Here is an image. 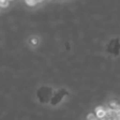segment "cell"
I'll return each mask as SVG.
<instances>
[{
  "instance_id": "ba28073f",
  "label": "cell",
  "mask_w": 120,
  "mask_h": 120,
  "mask_svg": "<svg viewBox=\"0 0 120 120\" xmlns=\"http://www.w3.org/2000/svg\"><path fill=\"white\" fill-rule=\"evenodd\" d=\"M3 1H5V0H0V2H3Z\"/></svg>"
},
{
  "instance_id": "7a4b0ae2",
  "label": "cell",
  "mask_w": 120,
  "mask_h": 120,
  "mask_svg": "<svg viewBox=\"0 0 120 120\" xmlns=\"http://www.w3.org/2000/svg\"><path fill=\"white\" fill-rule=\"evenodd\" d=\"M109 106H110V109L115 110V111H117V110H119L120 109V104L116 101V100H112V101L109 103Z\"/></svg>"
},
{
  "instance_id": "9c48e42d",
  "label": "cell",
  "mask_w": 120,
  "mask_h": 120,
  "mask_svg": "<svg viewBox=\"0 0 120 120\" xmlns=\"http://www.w3.org/2000/svg\"><path fill=\"white\" fill-rule=\"evenodd\" d=\"M38 1H39V2H40V1H43V0H38Z\"/></svg>"
},
{
  "instance_id": "8992f818",
  "label": "cell",
  "mask_w": 120,
  "mask_h": 120,
  "mask_svg": "<svg viewBox=\"0 0 120 120\" xmlns=\"http://www.w3.org/2000/svg\"><path fill=\"white\" fill-rule=\"evenodd\" d=\"M31 43H32V44H37V43H38V39H37L36 37H33V38L31 39Z\"/></svg>"
},
{
  "instance_id": "6da1fadb",
  "label": "cell",
  "mask_w": 120,
  "mask_h": 120,
  "mask_svg": "<svg viewBox=\"0 0 120 120\" xmlns=\"http://www.w3.org/2000/svg\"><path fill=\"white\" fill-rule=\"evenodd\" d=\"M94 113H95L97 119H99V120L106 119V109L104 106H97L95 109V112Z\"/></svg>"
},
{
  "instance_id": "5b68a950",
  "label": "cell",
  "mask_w": 120,
  "mask_h": 120,
  "mask_svg": "<svg viewBox=\"0 0 120 120\" xmlns=\"http://www.w3.org/2000/svg\"><path fill=\"white\" fill-rule=\"evenodd\" d=\"M8 5H10V2H8V0H5V1H3V2H0V8H8Z\"/></svg>"
},
{
  "instance_id": "277c9868",
  "label": "cell",
  "mask_w": 120,
  "mask_h": 120,
  "mask_svg": "<svg viewBox=\"0 0 120 120\" xmlns=\"http://www.w3.org/2000/svg\"><path fill=\"white\" fill-rule=\"evenodd\" d=\"M96 118H97V117H96L95 113H90L86 116V120H95Z\"/></svg>"
},
{
  "instance_id": "52a82bcc",
  "label": "cell",
  "mask_w": 120,
  "mask_h": 120,
  "mask_svg": "<svg viewBox=\"0 0 120 120\" xmlns=\"http://www.w3.org/2000/svg\"><path fill=\"white\" fill-rule=\"evenodd\" d=\"M8 2H12V1H14V0H8Z\"/></svg>"
},
{
  "instance_id": "3957f363",
  "label": "cell",
  "mask_w": 120,
  "mask_h": 120,
  "mask_svg": "<svg viewBox=\"0 0 120 120\" xmlns=\"http://www.w3.org/2000/svg\"><path fill=\"white\" fill-rule=\"evenodd\" d=\"M24 2L26 3V5H29V6H35L36 4L39 3L38 0H24Z\"/></svg>"
},
{
  "instance_id": "30bf717a",
  "label": "cell",
  "mask_w": 120,
  "mask_h": 120,
  "mask_svg": "<svg viewBox=\"0 0 120 120\" xmlns=\"http://www.w3.org/2000/svg\"><path fill=\"white\" fill-rule=\"evenodd\" d=\"M95 120H99V119H97V118H96V119H95Z\"/></svg>"
}]
</instances>
